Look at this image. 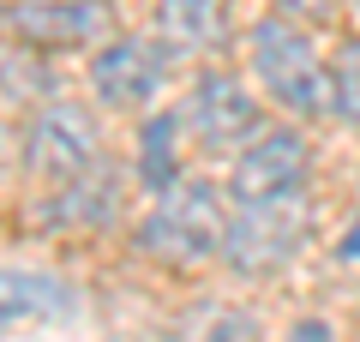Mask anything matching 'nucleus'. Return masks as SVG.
I'll return each instance as SVG.
<instances>
[{
    "label": "nucleus",
    "mask_w": 360,
    "mask_h": 342,
    "mask_svg": "<svg viewBox=\"0 0 360 342\" xmlns=\"http://www.w3.org/2000/svg\"><path fill=\"white\" fill-rule=\"evenodd\" d=\"M246 66L252 84L283 120H330V49L319 42V30L295 25V18H252L246 25Z\"/></svg>",
    "instance_id": "1"
},
{
    "label": "nucleus",
    "mask_w": 360,
    "mask_h": 342,
    "mask_svg": "<svg viewBox=\"0 0 360 342\" xmlns=\"http://www.w3.org/2000/svg\"><path fill=\"white\" fill-rule=\"evenodd\" d=\"M264 13L295 18V25H307V30H330V25H342L348 0H264Z\"/></svg>",
    "instance_id": "15"
},
{
    "label": "nucleus",
    "mask_w": 360,
    "mask_h": 342,
    "mask_svg": "<svg viewBox=\"0 0 360 342\" xmlns=\"http://www.w3.org/2000/svg\"><path fill=\"white\" fill-rule=\"evenodd\" d=\"M120 30L115 0H0V37L49 54H96Z\"/></svg>",
    "instance_id": "7"
},
{
    "label": "nucleus",
    "mask_w": 360,
    "mask_h": 342,
    "mask_svg": "<svg viewBox=\"0 0 360 342\" xmlns=\"http://www.w3.org/2000/svg\"><path fill=\"white\" fill-rule=\"evenodd\" d=\"M168 78H174L168 49L156 37H139V30H115L84 66L90 102L108 108V114H150V108H162Z\"/></svg>",
    "instance_id": "8"
},
{
    "label": "nucleus",
    "mask_w": 360,
    "mask_h": 342,
    "mask_svg": "<svg viewBox=\"0 0 360 342\" xmlns=\"http://www.w3.org/2000/svg\"><path fill=\"white\" fill-rule=\"evenodd\" d=\"M103 163H108V132H103L96 102L54 96V102H42V108H30L18 120V168L37 186L90 175V168H103Z\"/></svg>",
    "instance_id": "4"
},
{
    "label": "nucleus",
    "mask_w": 360,
    "mask_h": 342,
    "mask_svg": "<svg viewBox=\"0 0 360 342\" xmlns=\"http://www.w3.org/2000/svg\"><path fill=\"white\" fill-rule=\"evenodd\" d=\"M72 306H78V294L54 270L0 265V336L30 330V324H60V318H72Z\"/></svg>",
    "instance_id": "12"
},
{
    "label": "nucleus",
    "mask_w": 360,
    "mask_h": 342,
    "mask_svg": "<svg viewBox=\"0 0 360 342\" xmlns=\"http://www.w3.org/2000/svg\"><path fill=\"white\" fill-rule=\"evenodd\" d=\"M319 241V198H276V204H234L217 265L240 282H270L300 265V253Z\"/></svg>",
    "instance_id": "3"
},
{
    "label": "nucleus",
    "mask_w": 360,
    "mask_h": 342,
    "mask_svg": "<svg viewBox=\"0 0 360 342\" xmlns=\"http://www.w3.org/2000/svg\"><path fill=\"white\" fill-rule=\"evenodd\" d=\"M283 342H336V330L324 324V318H295V324H288V336Z\"/></svg>",
    "instance_id": "16"
},
{
    "label": "nucleus",
    "mask_w": 360,
    "mask_h": 342,
    "mask_svg": "<svg viewBox=\"0 0 360 342\" xmlns=\"http://www.w3.org/2000/svg\"><path fill=\"white\" fill-rule=\"evenodd\" d=\"M229 192L205 175L174 180L168 192H156L144 204V216L132 222V246L144 258L168 270H205L222 258V234H229Z\"/></svg>",
    "instance_id": "2"
},
{
    "label": "nucleus",
    "mask_w": 360,
    "mask_h": 342,
    "mask_svg": "<svg viewBox=\"0 0 360 342\" xmlns=\"http://www.w3.org/2000/svg\"><path fill=\"white\" fill-rule=\"evenodd\" d=\"M120 216H127V175L115 163L72 175V180H54L30 198V222L49 228V234H103Z\"/></svg>",
    "instance_id": "9"
},
{
    "label": "nucleus",
    "mask_w": 360,
    "mask_h": 342,
    "mask_svg": "<svg viewBox=\"0 0 360 342\" xmlns=\"http://www.w3.org/2000/svg\"><path fill=\"white\" fill-rule=\"evenodd\" d=\"M336 258H342V265H360V210L348 216V228L336 234Z\"/></svg>",
    "instance_id": "17"
},
{
    "label": "nucleus",
    "mask_w": 360,
    "mask_h": 342,
    "mask_svg": "<svg viewBox=\"0 0 360 342\" xmlns=\"http://www.w3.org/2000/svg\"><path fill=\"white\" fill-rule=\"evenodd\" d=\"M150 37L168 49V61H222L234 49V6L229 0H156Z\"/></svg>",
    "instance_id": "10"
},
{
    "label": "nucleus",
    "mask_w": 360,
    "mask_h": 342,
    "mask_svg": "<svg viewBox=\"0 0 360 342\" xmlns=\"http://www.w3.org/2000/svg\"><path fill=\"white\" fill-rule=\"evenodd\" d=\"M54 96H66V90H60V72H54L49 54L0 37V102H13V108L30 114V108H42Z\"/></svg>",
    "instance_id": "13"
},
{
    "label": "nucleus",
    "mask_w": 360,
    "mask_h": 342,
    "mask_svg": "<svg viewBox=\"0 0 360 342\" xmlns=\"http://www.w3.org/2000/svg\"><path fill=\"white\" fill-rule=\"evenodd\" d=\"M319 180V144L300 120H264L252 144L229 156L222 192L229 204H276V198H307Z\"/></svg>",
    "instance_id": "6"
},
{
    "label": "nucleus",
    "mask_w": 360,
    "mask_h": 342,
    "mask_svg": "<svg viewBox=\"0 0 360 342\" xmlns=\"http://www.w3.org/2000/svg\"><path fill=\"white\" fill-rule=\"evenodd\" d=\"M330 120L360 127V30L336 37L330 49Z\"/></svg>",
    "instance_id": "14"
},
{
    "label": "nucleus",
    "mask_w": 360,
    "mask_h": 342,
    "mask_svg": "<svg viewBox=\"0 0 360 342\" xmlns=\"http://www.w3.org/2000/svg\"><path fill=\"white\" fill-rule=\"evenodd\" d=\"M186 120H180L174 102H162V108L139 114V139H132V180H139V192H168L174 180L193 175V156H186Z\"/></svg>",
    "instance_id": "11"
},
{
    "label": "nucleus",
    "mask_w": 360,
    "mask_h": 342,
    "mask_svg": "<svg viewBox=\"0 0 360 342\" xmlns=\"http://www.w3.org/2000/svg\"><path fill=\"white\" fill-rule=\"evenodd\" d=\"M180 120H186V139L198 144L205 156H217V163H229L240 144L258 139V127H264V96H258L252 78H240L229 61H205L193 78H186V90H180Z\"/></svg>",
    "instance_id": "5"
},
{
    "label": "nucleus",
    "mask_w": 360,
    "mask_h": 342,
    "mask_svg": "<svg viewBox=\"0 0 360 342\" xmlns=\"http://www.w3.org/2000/svg\"><path fill=\"white\" fill-rule=\"evenodd\" d=\"M348 13H354V18H360V0H348Z\"/></svg>",
    "instance_id": "18"
}]
</instances>
